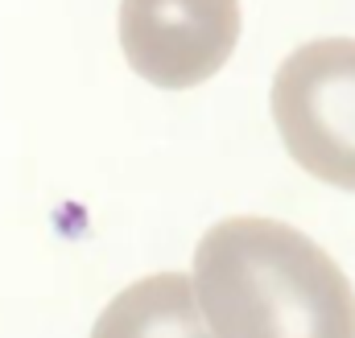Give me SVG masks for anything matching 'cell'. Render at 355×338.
I'll use <instances>...</instances> for the list:
<instances>
[{"label":"cell","instance_id":"1","mask_svg":"<svg viewBox=\"0 0 355 338\" xmlns=\"http://www.w3.org/2000/svg\"><path fill=\"white\" fill-rule=\"evenodd\" d=\"M211 338H355V289L310 235L265 215L202 231L190 272Z\"/></svg>","mask_w":355,"mask_h":338},{"label":"cell","instance_id":"4","mask_svg":"<svg viewBox=\"0 0 355 338\" xmlns=\"http://www.w3.org/2000/svg\"><path fill=\"white\" fill-rule=\"evenodd\" d=\"M91 338H211L186 272H153L116 293Z\"/></svg>","mask_w":355,"mask_h":338},{"label":"cell","instance_id":"2","mask_svg":"<svg viewBox=\"0 0 355 338\" xmlns=\"http://www.w3.org/2000/svg\"><path fill=\"white\" fill-rule=\"evenodd\" d=\"M272 124L310 177L355 194V37L297 46L272 75Z\"/></svg>","mask_w":355,"mask_h":338},{"label":"cell","instance_id":"3","mask_svg":"<svg viewBox=\"0 0 355 338\" xmlns=\"http://www.w3.org/2000/svg\"><path fill=\"white\" fill-rule=\"evenodd\" d=\"M240 25V0H120V50L162 91L215 79L236 54Z\"/></svg>","mask_w":355,"mask_h":338}]
</instances>
